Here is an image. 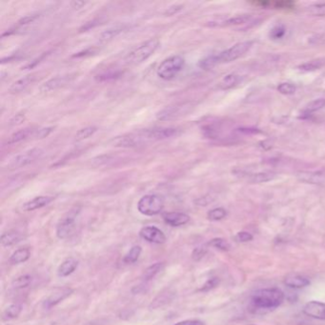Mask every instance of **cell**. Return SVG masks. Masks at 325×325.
<instances>
[{
  "instance_id": "obj_24",
  "label": "cell",
  "mask_w": 325,
  "mask_h": 325,
  "mask_svg": "<svg viewBox=\"0 0 325 325\" xmlns=\"http://www.w3.org/2000/svg\"><path fill=\"white\" fill-rule=\"evenodd\" d=\"M21 238L22 236L20 233L16 231H8L2 234L0 237V242L3 247H10L18 243L21 240Z\"/></svg>"
},
{
  "instance_id": "obj_15",
  "label": "cell",
  "mask_w": 325,
  "mask_h": 325,
  "mask_svg": "<svg viewBox=\"0 0 325 325\" xmlns=\"http://www.w3.org/2000/svg\"><path fill=\"white\" fill-rule=\"evenodd\" d=\"M303 313L310 318L325 321V303L317 300L309 301L304 305Z\"/></svg>"
},
{
  "instance_id": "obj_45",
  "label": "cell",
  "mask_w": 325,
  "mask_h": 325,
  "mask_svg": "<svg viewBox=\"0 0 325 325\" xmlns=\"http://www.w3.org/2000/svg\"><path fill=\"white\" fill-rule=\"evenodd\" d=\"M39 16H40L39 14H31V15H29V16H24V17H22V18L18 21V24H19L20 26L31 24V23H33L36 19H38Z\"/></svg>"
},
{
  "instance_id": "obj_35",
  "label": "cell",
  "mask_w": 325,
  "mask_h": 325,
  "mask_svg": "<svg viewBox=\"0 0 325 325\" xmlns=\"http://www.w3.org/2000/svg\"><path fill=\"white\" fill-rule=\"evenodd\" d=\"M31 281H32L31 276L22 275L14 279L12 282V285L16 289H23V288H27L28 286H30Z\"/></svg>"
},
{
  "instance_id": "obj_32",
  "label": "cell",
  "mask_w": 325,
  "mask_h": 325,
  "mask_svg": "<svg viewBox=\"0 0 325 325\" xmlns=\"http://www.w3.org/2000/svg\"><path fill=\"white\" fill-rule=\"evenodd\" d=\"M97 131V128L95 126H88L85 128H82L78 131L75 136V140L77 141H82L91 138L94 135V133Z\"/></svg>"
},
{
  "instance_id": "obj_2",
  "label": "cell",
  "mask_w": 325,
  "mask_h": 325,
  "mask_svg": "<svg viewBox=\"0 0 325 325\" xmlns=\"http://www.w3.org/2000/svg\"><path fill=\"white\" fill-rule=\"evenodd\" d=\"M159 40L157 38H151L140 46L137 47L135 50H133L124 59L125 64L133 66V65H139L142 62L146 61L150 57H152L155 54V51L159 47Z\"/></svg>"
},
{
  "instance_id": "obj_11",
  "label": "cell",
  "mask_w": 325,
  "mask_h": 325,
  "mask_svg": "<svg viewBox=\"0 0 325 325\" xmlns=\"http://www.w3.org/2000/svg\"><path fill=\"white\" fill-rule=\"evenodd\" d=\"M146 135L150 142H155L159 140H168L173 137L179 135V129L173 127H156L151 129H145Z\"/></svg>"
},
{
  "instance_id": "obj_46",
  "label": "cell",
  "mask_w": 325,
  "mask_h": 325,
  "mask_svg": "<svg viewBox=\"0 0 325 325\" xmlns=\"http://www.w3.org/2000/svg\"><path fill=\"white\" fill-rule=\"evenodd\" d=\"M26 119V116L24 113H19L16 114V116H14L12 118V119L10 120V125L11 126H18L20 124L23 123Z\"/></svg>"
},
{
  "instance_id": "obj_42",
  "label": "cell",
  "mask_w": 325,
  "mask_h": 325,
  "mask_svg": "<svg viewBox=\"0 0 325 325\" xmlns=\"http://www.w3.org/2000/svg\"><path fill=\"white\" fill-rule=\"evenodd\" d=\"M206 253H207V248L205 246L195 248V250L193 251V254H192V258L194 261L199 262L206 255Z\"/></svg>"
},
{
  "instance_id": "obj_40",
  "label": "cell",
  "mask_w": 325,
  "mask_h": 325,
  "mask_svg": "<svg viewBox=\"0 0 325 325\" xmlns=\"http://www.w3.org/2000/svg\"><path fill=\"white\" fill-rule=\"evenodd\" d=\"M208 244L212 247L217 248V249L221 250V251H229L230 250V244L228 243V241L226 239H223V238H220V237L212 239Z\"/></svg>"
},
{
  "instance_id": "obj_51",
  "label": "cell",
  "mask_w": 325,
  "mask_h": 325,
  "mask_svg": "<svg viewBox=\"0 0 325 325\" xmlns=\"http://www.w3.org/2000/svg\"><path fill=\"white\" fill-rule=\"evenodd\" d=\"M56 325V324H53V325Z\"/></svg>"
},
{
  "instance_id": "obj_27",
  "label": "cell",
  "mask_w": 325,
  "mask_h": 325,
  "mask_svg": "<svg viewBox=\"0 0 325 325\" xmlns=\"http://www.w3.org/2000/svg\"><path fill=\"white\" fill-rule=\"evenodd\" d=\"M35 131L32 130L31 128H25V129H22V130H19L17 131L16 133H14L8 140H7V143L9 145H12V144H16V143H19L23 140H27L29 137H31V135H34Z\"/></svg>"
},
{
  "instance_id": "obj_44",
  "label": "cell",
  "mask_w": 325,
  "mask_h": 325,
  "mask_svg": "<svg viewBox=\"0 0 325 325\" xmlns=\"http://www.w3.org/2000/svg\"><path fill=\"white\" fill-rule=\"evenodd\" d=\"M218 283H219V279H217V278H212V279H208L205 282V284L202 286L201 291H202V292H207L209 290H212L215 287H217Z\"/></svg>"
},
{
  "instance_id": "obj_17",
  "label": "cell",
  "mask_w": 325,
  "mask_h": 325,
  "mask_svg": "<svg viewBox=\"0 0 325 325\" xmlns=\"http://www.w3.org/2000/svg\"><path fill=\"white\" fill-rule=\"evenodd\" d=\"M55 200L54 197L51 196H39L35 197L33 199L30 200L29 202H25L22 206V209L26 212H31L40 208H43L50 204L51 202Z\"/></svg>"
},
{
  "instance_id": "obj_9",
  "label": "cell",
  "mask_w": 325,
  "mask_h": 325,
  "mask_svg": "<svg viewBox=\"0 0 325 325\" xmlns=\"http://www.w3.org/2000/svg\"><path fill=\"white\" fill-rule=\"evenodd\" d=\"M254 44L253 41H243V42H238L235 44L234 46L219 53L217 55L218 59V63H230V62L235 61L243 55H245L248 51L252 48Z\"/></svg>"
},
{
  "instance_id": "obj_20",
  "label": "cell",
  "mask_w": 325,
  "mask_h": 325,
  "mask_svg": "<svg viewBox=\"0 0 325 325\" xmlns=\"http://www.w3.org/2000/svg\"><path fill=\"white\" fill-rule=\"evenodd\" d=\"M284 283L286 286L290 288L301 289L309 285L310 280L306 277H303L301 275L290 274L284 279Z\"/></svg>"
},
{
  "instance_id": "obj_28",
  "label": "cell",
  "mask_w": 325,
  "mask_h": 325,
  "mask_svg": "<svg viewBox=\"0 0 325 325\" xmlns=\"http://www.w3.org/2000/svg\"><path fill=\"white\" fill-rule=\"evenodd\" d=\"M22 312V305L20 303L10 304L2 314V320L5 322L16 320Z\"/></svg>"
},
{
  "instance_id": "obj_5",
  "label": "cell",
  "mask_w": 325,
  "mask_h": 325,
  "mask_svg": "<svg viewBox=\"0 0 325 325\" xmlns=\"http://www.w3.org/2000/svg\"><path fill=\"white\" fill-rule=\"evenodd\" d=\"M148 143H150V141L146 137L144 129L116 137L111 140L113 146L119 148H135Z\"/></svg>"
},
{
  "instance_id": "obj_26",
  "label": "cell",
  "mask_w": 325,
  "mask_h": 325,
  "mask_svg": "<svg viewBox=\"0 0 325 325\" xmlns=\"http://www.w3.org/2000/svg\"><path fill=\"white\" fill-rule=\"evenodd\" d=\"M31 256L29 248H20L15 251L10 257V263L12 264H20L26 263Z\"/></svg>"
},
{
  "instance_id": "obj_7",
  "label": "cell",
  "mask_w": 325,
  "mask_h": 325,
  "mask_svg": "<svg viewBox=\"0 0 325 325\" xmlns=\"http://www.w3.org/2000/svg\"><path fill=\"white\" fill-rule=\"evenodd\" d=\"M79 213L80 209L75 208L62 217L57 226V236L59 238L66 239L74 234L77 227V220Z\"/></svg>"
},
{
  "instance_id": "obj_25",
  "label": "cell",
  "mask_w": 325,
  "mask_h": 325,
  "mask_svg": "<svg viewBox=\"0 0 325 325\" xmlns=\"http://www.w3.org/2000/svg\"><path fill=\"white\" fill-rule=\"evenodd\" d=\"M325 65V58H320L316 59L308 62H305L297 67V69L302 73H310L315 72L317 70H320Z\"/></svg>"
},
{
  "instance_id": "obj_50",
  "label": "cell",
  "mask_w": 325,
  "mask_h": 325,
  "mask_svg": "<svg viewBox=\"0 0 325 325\" xmlns=\"http://www.w3.org/2000/svg\"><path fill=\"white\" fill-rule=\"evenodd\" d=\"M85 5H86V2H84V1H78V0H76V1H72V2H71V6H72V8H74L75 10H79V9L83 8Z\"/></svg>"
},
{
  "instance_id": "obj_6",
  "label": "cell",
  "mask_w": 325,
  "mask_h": 325,
  "mask_svg": "<svg viewBox=\"0 0 325 325\" xmlns=\"http://www.w3.org/2000/svg\"><path fill=\"white\" fill-rule=\"evenodd\" d=\"M164 208V200L158 195L143 196L138 202V210L144 216L158 215Z\"/></svg>"
},
{
  "instance_id": "obj_48",
  "label": "cell",
  "mask_w": 325,
  "mask_h": 325,
  "mask_svg": "<svg viewBox=\"0 0 325 325\" xmlns=\"http://www.w3.org/2000/svg\"><path fill=\"white\" fill-rule=\"evenodd\" d=\"M175 325H205V324L200 320H187V321L179 322Z\"/></svg>"
},
{
  "instance_id": "obj_29",
  "label": "cell",
  "mask_w": 325,
  "mask_h": 325,
  "mask_svg": "<svg viewBox=\"0 0 325 325\" xmlns=\"http://www.w3.org/2000/svg\"><path fill=\"white\" fill-rule=\"evenodd\" d=\"M163 268H164L163 263H156V264H153L144 271L142 278L144 280H150V279H154L159 272H161L163 270Z\"/></svg>"
},
{
  "instance_id": "obj_12",
  "label": "cell",
  "mask_w": 325,
  "mask_h": 325,
  "mask_svg": "<svg viewBox=\"0 0 325 325\" xmlns=\"http://www.w3.org/2000/svg\"><path fill=\"white\" fill-rule=\"evenodd\" d=\"M74 290L70 287H59L56 288L51 295L47 297L45 301L43 302V307L49 310L53 308L54 306L58 305L62 300L66 299L68 296L73 294Z\"/></svg>"
},
{
  "instance_id": "obj_14",
  "label": "cell",
  "mask_w": 325,
  "mask_h": 325,
  "mask_svg": "<svg viewBox=\"0 0 325 325\" xmlns=\"http://www.w3.org/2000/svg\"><path fill=\"white\" fill-rule=\"evenodd\" d=\"M299 181L307 184H324L325 183V171H300L296 173Z\"/></svg>"
},
{
  "instance_id": "obj_10",
  "label": "cell",
  "mask_w": 325,
  "mask_h": 325,
  "mask_svg": "<svg viewBox=\"0 0 325 325\" xmlns=\"http://www.w3.org/2000/svg\"><path fill=\"white\" fill-rule=\"evenodd\" d=\"M77 74H68L63 76H58L56 78H51L40 85L39 92L42 93H50L54 92L59 88H62L69 84L71 81H73L76 78Z\"/></svg>"
},
{
  "instance_id": "obj_49",
  "label": "cell",
  "mask_w": 325,
  "mask_h": 325,
  "mask_svg": "<svg viewBox=\"0 0 325 325\" xmlns=\"http://www.w3.org/2000/svg\"><path fill=\"white\" fill-rule=\"evenodd\" d=\"M182 9V6L181 5H175L173 7H170L167 11H166V14L170 15V16H173L175 15L176 13H177L178 11H180Z\"/></svg>"
},
{
  "instance_id": "obj_36",
  "label": "cell",
  "mask_w": 325,
  "mask_h": 325,
  "mask_svg": "<svg viewBox=\"0 0 325 325\" xmlns=\"http://www.w3.org/2000/svg\"><path fill=\"white\" fill-rule=\"evenodd\" d=\"M218 64L219 63H218L217 55H212V56L206 57V58H204L203 59H202L199 63V66H200V68H202L203 70H211Z\"/></svg>"
},
{
  "instance_id": "obj_8",
  "label": "cell",
  "mask_w": 325,
  "mask_h": 325,
  "mask_svg": "<svg viewBox=\"0 0 325 325\" xmlns=\"http://www.w3.org/2000/svg\"><path fill=\"white\" fill-rule=\"evenodd\" d=\"M44 154V150L41 148H31L30 150H27L21 154L16 155L15 157H13L10 162L8 163L7 167L10 170H16L22 167H25L35 160L39 159Z\"/></svg>"
},
{
  "instance_id": "obj_16",
  "label": "cell",
  "mask_w": 325,
  "mask_h": 325,
  "mask_svg": "<svg viewBox=\"0 0 325 325\" xmlns=\"http://www.w3.org/2000/svg\"><path fill=\"white\" fill-rule=\"evenodd\" d=\"M252 18L251 15H240V16H233L227 19H220V20H215L208 23V26L210 27H230V26H237V25H243L248 23L250 19Z\"/></svg>"
},
{
  "instance_id": "obj_30",
  "label": "cell",
  "mask_w": 325,
  "mask_h": 325,
  "mask_svg": "<svg viewBox=\"0 0 325 325\" xmlns=\"http://www.w3.org/2000/svg\"><path fill=\"white\" fill-rule=\"evenodd\" d=\"M125 29L124 26H116L113 28H110L108 30L103 31L100 36H99V40L102 42H107L112 40L113 38H115L117 35H118L120 32H122Z\"/></svg>"
},
{
  "instance_id": "obj_18",
  "label": "cell",
  "mask_w": 325,
  "mask_h": 325,
  "mask_svg": "<svg viewBox=\"0 0 325 325\" xmlns=\"http://www.w3.org/2000/svg\"><path fill=\"white\" fill-rule=\"evenodd\" d=\"M163 220L172 227H178L188 223L190 221V217L185 213L170 212L163 215Z\"/></svg>"
},
{
  "instance_id": "obj_21",
  "label": "cell",
  "mask_w": 325,
  "mask_h": 325,
  "mask_svg": "<svg viewBox=\"0 0 325 325\" xmlns=\"http://www.w3.org/2000/svg\"><path fill=\"white\" fill-rule=\"evenodd\" d=\"M174 297H175V293L172 292L170 289H166V290L160 292L155 296L154 300H152V302L150 304V308L157 309L159 307H162V306L170 303L171 301L174 299Z\"/></svg>"
},
{
  "instance_id": "obj_22",
  "label": "cell",
  "mask_w": 325,
  "mask_h": 325,
  "mask_svg": "<svg viewBox=\"0 0 325 325\" xmlns=\"http://www.w3.org/2000/svg\"><path fill=\"white\" fill-rule=\"evenodd\" d=\"M78 262L74 259V258H69L67 260H65L63 263H62L59 267V270H58V274L59 277L61 278H65V277H68L70 276L71 274H73L76 269L78 268Z\"/></svg>"
},
{
  "instance_id": "obj_3",
  "label": "cell",
  "mask_w": 325,
  "mask_h": 325,
  "mask_svg": "<svg viewBox=\"0 0 325 325\" xmlns=\"http://www.w3.org/2000/svg\"><path fill=\"white\" fill-rule=\"evenodd\" d=\"M185 59L179 55L172 56L161 62L156 70V74L163 80H172L177 78L183 70Z\"/></svg>"
},
{
  "instance_id": "obj_1",
  "label": "cell",
  "mask_w": 325,
  "mask_h": 325,
  "mask_svg": "<svg viewBox=\"0 0 325 325\" xmlns=\"http://www.w3.org/2000/svg\"><path fill=\"white\" fill-rule=\"evenodd\" d=\"M284 300V294L279 288H265L257 290L250 297L253 308L257 310H274Z\"/></svg>"
},
{
  "instance_id": "obj_23",
  "label": "cell",
  "mask_w": 325,
  "mask_h": 325,
  "mask_svg": "<svg viewBox=\"0 0 325 325\" xmlns=\"http://www.w3.org/2000/svg\"><path fill=\"white\" fill-rule=\"evenodd\" d=\"M278 174L275 172H260L257 174H253L249 176L248 179L252 183H265L271 180H274L276 177H278Z\"/></svg>"
},
{
  "instance_id": "obj_37",
  "label": "cell",
  "mask_w": 325,
  "mask_h": 325,
  "mask_svg": "<svg viewBox=\"0 0 325 325\" xmlns=\"http://www.w3.org/2000/svg\"><path fill=\"white\" fill-rule=\"evenodd\" d=\"M286 34V27L283 24H277L269 32V36L273 40H279Z\"/></svg>"
},
{
  "instance_id": "obj_38",
  "label": "cell",
  "mask_w": 325,
  "mask_h": 325,
  "mask_svg": "<svg viewBox=\"0 0 325 325\" xmlns=\"http://www.w3.org/2000/svg\"><path fill=\"white\" fill-rule=\"evenodd\" d=\"M226 215H227L226 210L224 208L218 207V208L210 210L207 214V217L212 221H217V220L223 219L224 217H226Z\"/></svg>"
},
{
  "instance_id": "obj_47",
  "label": "cell",
  "mask_w": 325,
  "mask_h": 325,
  "mask_svg": "<svg viewBox=\"0 0 325 325\" xmlns=\"http://www.w3.org/2000/svg\"><path fill=\"white\" fill-rule=\"evenodd\" d=\"M236 239L238 242H248V241H250V240L253 239V236L250 233L242 231V232H239L236 234Z\"/></svg>"
},
{
  "instance_id": "obj_33",
  "label": "cell",
  "mask_w": 325,
  "mask_h": 325,
  "mask_svg": "<svg viewBox=\"0 0 325 325\" xmlns=\"http://www.w3.org/2000/svg\"><path fill=\"white\" fill-rule=\"evenodd\" d=\"M141 254V247L139 245H135L130 249V251L125 255L123 262L125 264H134L136 263Z\"/></svg>"
},
{
  "instance_id": "obj_34",
  "label": "cell",
  "mask_w": 325,
  "mask_h": 325,
  "mask_svg": "<svg viewBox=\"0 0 325 325\" xmlns=\"http://www.w3.org/2000/svg\"><path fill=\"white\" fill-rule=\"evenodd\" d=\"M325 107V97H321V98H317L313 101L309 102L306 107L304 109V113L305 114H312L315 113L317 111H320L323 108Z\"/></svg>"
},
{
  "instance_id": "obj_41",
  "label": "cell",
  "mask_w": 325,
  "mask_h": 325,
  "mask_svg": "<svg viewBox=\"0 0 325 325\" xmlns=\"http://www.w3.org/2000/svg\"><path fill=\"white\" fill-rule=\"evenodd\" d=\"M278 91L281 94L291 95L295 93V86L294 84L289 83V82H283V83H280L278 86Z\"/></svg>"
},
{
  "instance_id": "obj_39",
  "label": "cell",
  "mask_w": 325,
  "mask_h": 325,
  "mask_svg": "<svg viewBox=\"0 0 325 325\" xmlns=\"http://www.w3.org/2000/svg\"><path fill=\"white\" fill-rule=\"evenodd\" d=\"M307 13L314 16H325V3H317L310 5L306 9Z\"/></svg>"
},
{
  "instance_id": "obj_19",
  "label": "cell",
  "mask_w": 325,
  "mask_h": 325,
  "mask_svg": "<svg viewBox=\"0 0 325 325\" xmlns=\"http://www.w3.org/2000/svg\"><path fill=\"white\" fill-rule=\"evenodd\" d=\"M37 75L36 74H31V75H28L24 78H19L18 80H16V82H14L10 88H9V92L10 93L16 94V93H21L24 90H26L31 84H32L35 79Z\"/></svg>"
},
{
  "instance_id": "obj_4",
  "label": "cell",
  "mask_w": 325,
  "mask_h": 325,
  "mask_svg": "<svg viewBox=\"0 0 325 325\" xmlns=\"http://www.w3.org/2000/svg\"><path fill=\"white\" fill-rule=\"evenodd\" d=\"M194 105L192 102H181L167 106L156 114V119L159 121H172L186 117L192 112Z\"/></svg>"
},
{
  "instance_id": "obj_13",
  "label": "cell",
  "mask_w": 325,
  "mask_h": 325,
  "mask_svg": "<svg viewBox=\"0 0 325 325\" xmlns=\"http://www.w3.org/2000/svg\"><path fill=\"white\" fill-rule=\"evenodd\" d=\"M140 237L148 242L162 244L166 241V236L160 229L155 226H145L140 232Z\"/></svg>"
},
{
  "instance_id": "obj_43",
  "label": "cell",
  "mask_w": 325,
  "mask_h": 325,
  "mask_svg": "<svg viewBox=\"0 0 325 325\" xmlns=\"http://www.w3.org/2000/svg\"><path fill=\"white\" fill-rule=\"evenodd\" d=\"M55 130V127H45V128H41L39 130H36L34 133V137L36 139H44L47 138L53 131Z\"/></svg>"
},
{
  "instance_id": "obj_31",
  "label": "cell",
  "mask_w": 325,
  "mask_h": 325,
  "mask_svg": "<svg viewBox=\"0 0 325 325\" xmlns=\"http://www.w3.org/2000/svg\"><path fill=\"white\" fill-rule=\"evenodd\" d=\"M238 81H239V76L236 74H230L221 80L219 86L222 90H229L235 87L238 83Z\"/></svg>"
}]
</instances>
